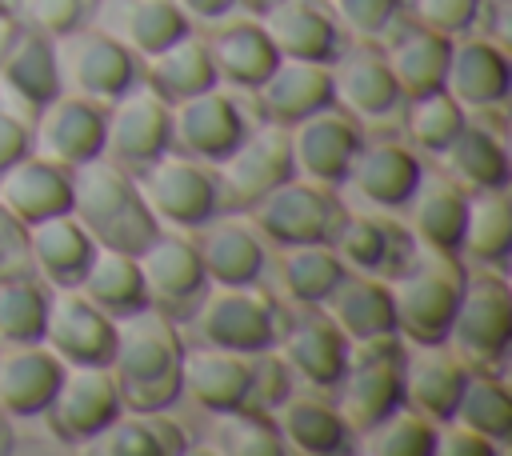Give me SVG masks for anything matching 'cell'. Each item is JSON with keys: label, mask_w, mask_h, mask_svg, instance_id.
<instances>
[{"label": "cell", "mask_w": 512, "mask_h": 456, "mask_svg": "<svg viewBox=\"0 0 512 456\" xmlns=\"http://www.w3.org/2000/svg\"><path fill=\"white\" fill-rule=\"evenodd\" d=\"M404 0H336V16L360 40H380L400 20Z\"/></svg>", "instance_id": "cell-52"}, {"label": "cell", "mask_w": 512, "mask_h": 456, "mask_svg": "<svg viewBox=\"0 0 512 456\" xmlns=\"http://www.w3.org/2000/svg\"><path fill=\"white\" fill-rule=\"evenodd\" d=\"M36 148L48 160H60L68 168L104 156V124H108V108L88 100V96H56L40 116H36Z\"/></svg>", "instance_id": "cell-19"}, {"label": "cell", "mask_w": 512, "mask_h": 456, "mask_svg": "<svg viewBox=\"0 0 512 456\" xmlns=\"http://www.w3.org/2000/svg\"><path fill=\"white\" fill-rule=\"evenodd\" d=\"M0 16H8V20H12V0H0Z\"/></svg>", "instance_id": "cell-60"}, {"label": "cell", "mask_w": 512, "mask_h": 456, "mask_svg": "<svg viewBox=\"0 0 512 456\" xmlns=\"http://www.w3.org/2000/svg\"><path fill=\"white\" fill-rule=\"evenodd\" d=\"M244 136H248L244 108L220 88L172 104V148L180 156H192L200 164H220Z\"/></svg>", "instance_id": "cell-15"}, {"label": "cell", "mask_w": 512, "mask_h": 456, "mask_svg": "<svg viewBox=\"0 0 512 456\" xmlns=\"http://www.w3.org/2000/svg\"><path fill=\"white\" fill-rule=\"evenodd\" d=\"M440 160L444 176H452L464 192H504L512 180V164L500 136H492L480 124H464L456 140L440 152Z\"/></svg>", "instance_id": "cell-40"}, {"label": "cell", "mask_w": 512, "mask_h": 456, "mask_svg": "<svg viewBox=\"0 0 512 456\" xmlns=\"http://www.w3.org/2000/svg\"><path fill=\"white\" fill-rule=\"evenodd\" d=\"M296 176L292 140L284 124L264 120L260 128H248V136L216 164V188H220V212H248L256 200H264L272 188Z\"/></svg>", "instance_id": "cell-6"}, {"label": "cell", "mask_w": 512, "mask_h": 456, "mask_svg": "<svg viewBox=\"0 0 512 456\" xmlns=\"http://www.w3.org/2000/svg\"><path fill=\"white\" fill-rule=\"evenodd\" d=\"M444 88L464 104V108H496L504 104L508 88H512V64H508V48H500L488 36H472L452 44L448 52V72H444Z\"/></svg>", "instance_id": "cell-24"}, {"label": "cell", "mask_w": 512, "mask_h": 456, "mask_svg": "<svg viewBox=\"0 0 512 456\" xmlns=\"http://www.w3.org/2000/svg\"><path fill=\"white\" fill-rule=\"evenodd\" d=\"M480 4H484V0H408L416 24L440 32V36H448V40H456V36H464V32L476 28Z\"/></svg>", "instance_id": "cell-51"}, {"label": "cell", "mask_w": 512, "mask_h": 456, "mask_svg": "<svg viewBox=\"0 0 512 456\" xmlns=\"http://www.w3.org/2000/svg\"><path fill=\"white\" fill-rule=\"evenodd\" d=\"M464 264L460 256L416 248L408 268L388 280L392 312H396V336H404L416 348H432L448 340V324L456 316L460 292H464Z\"/></svg>", "instance_id": "cell-3"}, {"label": "cell", "mask_w": 512, "mask_h": 456, "mask_svg": "<svg viewBox=\"0 0 512 456\" xmlns=\"http://www.w3.org/2000/svg\"><path fill=\"white\" fill-rule=\"evenodd\" d=\"M464 384L468 368L456 356L440 352V344L404 356V408L420 412L432 424H452Z\"/></svg>", "instance_id": "cell-28"}, {"label": "cell", "mask_w": 512, "mask_h": 456, "mask_svg": "<svg viewBox=\"0 0 512 456\" xmlns=\"http://www.w3.org/2000/svg\"><path fill=\"white\" fill-rule=\"evenodd\" d=\"M276 428L284 448L304 452V456H344L356 452V432L340 416V408L316 400V396H288L276 408Z\"/></svg>", "instance_id": "cell-35"}, {"label": "cell", "mask_w": 512, "mask_h": 456, "mask_svg": "<svg viewBox=\"0 0 512 456\" xmlns=\"http://www.w3.org/2000/svg\"><path fill=\"white\" fill-rule=\"evenodd\" d=\"M84 452H96V456H164L148 416H140V412H128V416L120 412L108 428H100L84 444Z\"/></svg>", "instance_id": "cell-49"}, {"label": "cell", "mask_w": 512, "mask_h": 456, "mask_svg": "<svg viewBox=\"0 0 512 456\" xmlns=\"http://www.w3.org/2000/svg\"><path fill=\"white\" fill-rule=\"evenodd\" d=\"M256 92V108L264 120L292 128L296 120L324 112L336 104V88H332V68L328 64H312V60H284L268 72V80Z\"/></svg>", "instance_id": "cell-21"}, {"label": "cell", "mask_w": 512, "mask_h": 456, "mask_svg": "<svg viewBox=\"0 0 512 456\" xmlns=\"http://www.w3.org/2000/svg\"><path fill=\"white\" fill-rule=\"evenodd\" d=\"M248 4H256V8H268V4H276V0H248Z\"/></svg>", "instance_id": "cell-61"}, {"label": "cell", "mask_w": 512, "mask_h": 456, "mask_svg": "<svg viewBox=\"0 0 512 456\" xmlns=\"http://www.w3.org/2000/svg\"><path fill=\"white\" fill-rule=\"evenodd\" d=\"M332 248L344 260V268L376 276V280H392L416 256V236L412 228L388 216H344Z\"/></svg>", "instance_id": "cell-20"}, {"label": "cell", "mask_w": 512, "mask_h": 456, "mask_svg": "<svg viewBox=\"0 0 512 456\" xmlns=\"http://www.w3.org/2000/svg\"><path fill=\"white\" fill-rule=\"evenodd\" d=\"M508 252H512V208H508V196L504 192H468L460 256H468L480 268L504 276Z\"/></svg>", "instance_id": "cell-41"}, {"label": "cell", "mask_w": 512, "mask_h": 456, "mask_svg": "<svg viewBox=\"0 0 512 456\" xmlns=\"http://www.w3.org/2000/svg\"><path fill=\"white\" fill-rule=\"evenodd\" d=\"M136 260L148 288V304L168 320H188L212 284L196 252V240L184 236H156Z\"/></svg>", "instance_id": "cell-13"}, {"label": "cell", "mask_w": 512, "mask_h": 456, "mask_svg": "<svg viewBox=\"0 0 512 456\" xmlns=\"http://www.w3.org/2000/svg\"><path fill=\"white\" fill-rule=\"evenodd\" d=\"M404 356L408 348L396 340V332L348 344V364L332 392L356 436L404 404Z\"/></svg>", "instance_id": "cell-5"}, {"label": "cell", "mask_w": 512, "mask_h": 456, "mask_svg": "<svg viewBox=\"0 0 512 456\" xmlns=\"http://www.w3.org/2000/svg\"><path fill=\"white\" fill-rule=\"evenodd\" d=\"M444 344H452V356L468 372L504 376L512 348V288L500 272H480L464 280Z\"/></svg>", "instance_id": "cell-4"}, {"label": "cell", "mask_w": 512, "mask_h": 456, "mask_svg": "<svg viewBox=\"0 0 512 456\" xmlns=\"http://www.w3.org/2000/svg\"><path fill=\"white\" fill-rule=\"evenodd\" d=\"M276 344L284 364L312 388L332 392L348 364V336L316 308L292 316L284 328H276Z\"/></svg>", "instance_id": "cell-18"}, {"label": "cell", "mask_w": 512, "mask_h": 456, "mask_svg": "<svg viewBox=\"0 0 512 456\" xmlns=\"http://www.w3.org/2000/svg\"><path fill=\"white\" fill-rule=\"evenodd\" d=\"M92 16V0H12V20L44 32L48 40H64L68 32L84 28Z\"/></svg>", "instance_id": "cell-48"}, {"label": "cell", "mask_w": 512, "mask_h": 456, "mask_svg": "<svg viewBox=\"0 0 512 456\" xmlns=\"http://www.w3.org/2000/svg\"><path fill=\"white\" fill-rule=\"evenodd\" d=\"M8 448H12V428H8V420L0 412V452H8Z\"/></svg>", "instance_id": "cell-58"}, {"label": "cell", "mask_w": 512, "mask_h": 456, "mask_svg": "<svg viewBox=\"0 0 512 456\" xmlns=\"http://www.w3.org/2000/svg\"><path fill=\"white\" fill-rule=\"evenodd\" d=\"M8 32H12V20L0 16V52H4V44H8Z\"/></svg>", "instance_id": "cell-59"}, {"label": "cell", "mask_w": 512, "mask_h": 456, "mask_svg": "<svg viewBox=\"0 0 512 456\" xmlns=\"http://www.w3.org/2000/svg\"><path fill=\"white\" fill-rule=\"evenodd\" d=\"M20 276H36L32 248H28V224L16 220L0 204V280H20Z\"/></svg>", "instance_id": "cell-53"}, {"label": "cell", "mask_w": 512, "mask_h": 456, "mask_svg": "<svg viewBox=\"0 0 512 456\" xmlns=\"http://www.w3.org/2000/svg\"><path fill=\"white\" fill-rule=\"evenodd\" d=\"M140 76H144V84L168 108L220 84L216 80V68H212V56H208V44L196 40L192 32H184L180 40H172L168 48H160L156 56H148V68Z\"/></svg>", "instance_id": "cell-37"}, {"label": "cell", "mask_w": 512, "mask_h": 456, "mask_svg": "<svg viewBox=\"0 0 512 456\" xmlns=\"http://www.w3.org/2000/svg\"><path fill=\"white\" fill-rule=\"evenodd\" d=\"M248 368H252V380H248V400H244V408L276 412V408L292 396V368H288L284 356L272 352V348L252 352V356H248Z\"/></svg>", "instance_id": "cell-50"}, {"label": "cell", "mask_w": 512, "mask_h": 456, "mask_svg": "<svg viewBox=\"0 0 512 456\" xmlns=\"http://www.w3.org/2000/svg\"><path fill=\"white\" fill-rule=\"evenodd\" d=\"M28 248H32L36 276L52 280L56 288H76L92 264L96 240L84 232V224L72 212H60L28 224Z\"/></svg>", "instance_id": "cell-31"}, {"label": "cell", "mask_w": 512, "mask_h": 456, "mask_svg": "<svg viewBox=\"0 0 512 456\" xmlns=\"http://www.w3.org/2000/svg\"><path fill=\"white\" fill-rule=\"evenodd\" d=\"M288 140H292L296 172L332 188V184L348 180V168H352V160L364 144V132L348 112H336V104H332L324 112H312V116L296 120Z\"/></svg>", "instance_id": "cell-16"}, {"label": "cell", "mask_w": 512, "mask_h": 456, "mask_svg": "<svg viewBox=\"0 0 512 456\" xmlns=\"http://www.w3.org/2000/svg\"><path fill=\"white\" fill-rule=\"evenodd\" d=\"M204 44H208L216 80H224L232 88H244V92L260 88L268 80V72L280 64V52H276L272 36L264 32V24H252V20L224 24Z\"/></svg>", "instance_id": "cell-33"}, {"label": "cell", "mask_w": 512, "mask_h": 456, "mask_svg": "<svg viewBox=\"0 0 512 456\" xmlns=\"http://www.w3.org/2000/svg\"><path fill=\"white\" fill-rule=\"evenodd\" d=\"M252 224L264 240L292 248V244H332L340 224H344V204L328 184H308V180H284L272 188L264 200L252 208Z\"/></svg>", "instance_id": "cell-7"}, {"label": "cell", "mask_w": 512, "mask_h": 456, "mask_svg": "<svg viewBox=\"0 0 512 456\" xmlns=\"http://www.w3.org/2000/svg\"><path fill=\"white\" fill-rule=\"evenodd\" d=\"M72 216L100 248L132 256H140L160 236V220L144 204L136 176L108 156H92L72 168Z\"/></svg>", "instance_id": "cell-2"}, {"label": "cell", "mask_w": 512, "mask_h": 456, "mask_svg": "<svg viewBox=\"0 0 512 456\" xmlns=\"http://www.w3.org/2000/svg\"><path fill=\"white\" fill-rule=\"evenodd\" d=\"M76 292L84 300H92L100 312H108L112 320L148 308V288H144V276H140V260L132 252H116V248H100V244L92 252L88 272L80 276Z\"/></svg>", "instance_id": "cell-39"}, {"label": "cell", "mask_w": 512, "mask_h": 456, "mask_svg": "<svg viewBox=\"0 0 512 456\" xmlns=\"http://www.w3.org/2000/svg\"><path fill=\"white\" fill-rule=\"evenodd\" d=\"M64 376V360L40 344H12L0 356V412L8 416H40Z\"/></svg>", "instance_id": "cell-29"}, {"label": "cell", "mask_w": 512, "mask_h": 456, "mask_svg": "<svg viewBox=\"0 0 512 456\" xmlns=\"http://www.w3.org/2000/svg\"><path fill=\"white\" fill-rule=\"evenodd\" d=\"M456 424L488 436L492 444H508L512 440V392L504 388L500 376H476L468 372V384L460 392V404H456Z\"/></svg>", "instance_id": "cell-43"}, {"label": "cell", "mask_w": 512, "mask_h": 456, "mask_svg": "<svg viewBox=\"0 0 512 456\" xmlns=\"http://www.w3.org/2000/svg\"><path fill=\"white\" fill-rule=\"evenodd\" d=\"M48 288L36 276L0 280V344H40L48 324Z\"/></svg>", "instance_id": "cell-44"}, {"label": "cell", "mask_w": 512, "mask_h": 456, "mask_svg": "<svg viewBox=\"0 0 512 456\" xmlns=\"http://www.w3.org/2000/svg\"><path fill=\"white\" fill-rule=\"evenodd\" d=\"M248 356L240 352H224L212 344L200 348H184V364H180V392H188L204 412H232L244 408L248 400Z\"/></svg>", "instance_id": "cell-27"}, {"label": "cell", "mask_w": 512, "mask_h": 456, "mask_svg": "<svg viewBox=\"0 0 512 456\" xmlns=\"http://www.w3.org/2000/svg\"><path fill=\"white\" fill-rule=\"evenodd\" d=\"M180 364L184 340L176 320H168L152 304L116 320V348L108 372L128 412H168L180 400Z\"/></svg>", "instance_id": "cell-1"}, {"label": "cell", "mask_w": 512, "mask_h": 456, "mask_svg": "<svg viewBox=\"0 0 512 456\" xmlns=\"http://www.w3.org/2000/svg\"><path fill=\"white\" fill-rule=\"evenodd\" d=\"M420 176H424V164L400 140H372V144L364 140L348 168L352 188L376 208H404Z\"/></svg>", "instance_id": "cell-25"}, {"label": "cell", "mask_w": 512, "mask_h": 456, "mask_svg": "<svg viewBox=\"0 0 512 456\" xmlns=\"http://www.w3.org/2000/svg\"><path fill=\"white\" fill-rule=\"evenodd\" d=\"M360 436V452L368 456H436V424L404 404Z\"/></svg>", "instance_id": "cell-47"}, {"label": "cell", "mask_w": 512, "mask_h": 456, "mask_svg": "<svg viewBox=\"0 0 512 456\" xmlns=\"http://www.w3.org/2000/svg\"><path fill=\"white\" fill-rule=\"evenodd\" d=\"M136 188H140L144 204L152 208V216L164 220V224H172V228L196 232L212 216H220L216 172L208 164L192 160V156L164 152L144 172H136Z\"/></svg>", "instance_id": "cell-8"}, {"label": "cell", "mask_w": 512, "mask_h": 456, "mask_svg": "<svg viewBox=\"0 0 512 456\" xmlns=\"http://www.w3.org/2000/svg\"><path fill=\"white\" fill-rule=\"evenodd\" d=\"M468 124L464 116V104L448 92V88H432V92H420V96H408V112H404V128L412 136L416 148L440 156L456 132Z\"/></svg>", "instance_id": "cell-45"}, {"label": "cell", "mask_w": 512, "mask_h": 456, "mask_svg": "<svg viewBox=\"0 0 512 456\" xmlns=\"http://www.w3.org/2000/svg\"><path fill=\"white\" fill-rule=\"evenodd\" d=\"M104 20H108L104 32L124 40L136 56H156L192 28V20L176 8V0H108Z\"/></svg>", "instance_id": "cell-38"}, {"label": "cell", "mask_w": 512, "mask_h": 456, "mask_svg": "<svg viewBox=\"0 0 512 456\" xmlns=\"http://www.w3.org/2000/svg\"><path fill=\"white\" fill-rule=\"evenodd\" d=\"M196 252L204 260L208 280L240 288V284H256V276L264 272V236L256 232V224L244 220H208L204 228H196Z\"/></svg>", "instance_id": "cell-32"}, {"label": "cell", "mask_w": 512, "mask_h": 456, "mask_svg": "<svg viewBox=\"0 0 512 456\" xmlns=\"http://www.w3.org/2000/svg\"><path fill=\"white\" fill-rule=\"evenodd\" d=\"M344 272L348 268L332 244H292L280 256V284L304 308L324 304V296L344 280Z\"/></svg>", "instance_id": "cell-42"}, {"label": "cell", "mask_w": 512, "mask_h": 456, "mask_svg": "<svg viewBox=\"0 0 512 456\" xmlns=\"http://www.w3.org/2000/svg\"><path fill=\"white\" fill-rule=\"evenodd\" d=\"M120 412H124V404H120V392H116V380L108 368L64 364V376L40 416L60 444H88Z\"/></svg>", "instance_id": "cell-12"}, {"label": "cell", "mask_w": 512, "mask_h": 456, "mask_svg": "<svg viewBox=\"0 0 512 456\" xmlns=\"http://www.w3.org/2000/svg\"><path fill=\"white\" fill-rule=\"evenodd\" d=\"M164 152H172V108L148 84H136L108 104L104 156L112 164L136 176Z\"/></svg>", "instance_id": "cell-11"}, {"label": "cell", "mask_w": 512, "mask_h": 456, "mask_svg": "<svg viewBox=\"0 0 512 456\" xmlns=\"http://www.w3.org/2000/svg\"><path fill=\"white\" fill-rule=\"evenodd\" d=\"M436 452L440 456H496L500 444H492L488 436L464 428V424H448V432H436Z\"/></svg>", "instance_id": "cell-54"}, {"label": "cell", "mask_w": 512, "mask_h": 456, "mask_svg": "<svg viewBox=\"0 0 512 456\" xmlns=\"http://www.w3.org/2000/svg\"><path fill=\"white\" fill-rule=\"evenodd\" d=\"M0 88L16 104V116H40L64 92L56 40L12 20L8 44L0 52Z\"/></svg>", "instance_id": "cell-14"}, {"label": "cell", "mask_w": 512, "mask_h": 456, "mask_svg": "<svg viewBox=\"0 0 512 456\" xmlns=\"http://www.w3.org/2000/svg\"><path fill=\"white\" fill-rule=\"evenodd\" d=\"M0 204L24 224L72 212V168L28 152L0 172Z\"/></svg>", "instance_id": "cell-22"}, {"label": "cell", "mask_w": 512, "mask_h": 456, "mask_svg": "<svg viewBox=\"0 0 512 456\" xmlns=\"http://www.w3.org/2000/svg\"><path fill=\"white\" fill-rule=\"evenodd\" d=\"M244 0H176V8L188 16V20H220L228 12H236Z\"/></svg>", "instance_id": "cell-57"}, {"label": "cell", "mask_w": 512, "mask_h": 456, "mask_svg": "<svg viewBox=\"0 0 512 456\" xmlns=\"http://www.w3.org/2000/svg\"><path fill=\"white\" fill-rule=\"evenodd\" d=\"M28 152H32V128H28V120L16 116V112H8V108H0V172L12 168Z\"/></svg>", "instance_id": "cell-55"}, {"label": "cell", "mask_w": 512, "mask_h": 456, "mask_svg": "<svg viewBox=\"0 0 512 456\" xmlns=\"http://www.w3.org/2000/svg\"><path fill=\"white\" fill-rule=\"evenodd\" d=\"M188 328L200 344L252 356L276 344V308L248 284H220L216 292H204V300L188 316Z\"/></svg>", "instance_id": "cell-10"}, {"label": "cell", "mask_w": 512, "mask_h": 456, "mask_svg": "<svg viewBox=\"0 0 512 456\" xmlns=\"http://www.w3.org/2000/svg\"><path fill=\"white\" fill-rule=\"evenodd\" d=\"M264 32L284 60L332 64L340 56V28L316 0H276L264 8Z\"/></svg>", "instance_id": "cell-26"}, {"label": "cell", "mask_w": 512, "mask_h": 456, "mask_svg": "<svg viewBox=\"0 0 512 456\" xmlns=\"http://www.w3.org/2000/svg\"><path fill=\"white\" fill-rule=\"evenodd\" d=\"M332 88H336V100L348 108V116H360V120H384L400 108L404 92L384 60V52L376 48H348L340 52L332 64Z\"/></svg>", "instance_id": "cell-23"}, {"label": "cell", "mask_w": 512, "mask_h": 456, "mask_svg": "<svg viewBox=\"0 0 512 456\" xmlns=\"http://www.w3.org/2000/svg\"><path fill=\"white\" fill-rule=\"evenodd\" d=\"M44 344L64 364L108 368L112 348H116V320L108 312H100L92 300H84L76 288H60V296H52V304H48Z\"/></svg>", "instance_id": "cell-17"}, {"label": "cell", "mask_w": 512, "mask_h": 456, "mask_svg": "<svg viewBox=\"0 0 512 456\" xmlns=\"http://www.w3.org/2000/svg\"><path fill=\"white\" fill-rule=\"evenodd\" d=\"M216 416L220 420L212 428L208 452H224V456H284L288 452L272 412L232 408V412H216Z\"/></svg>", "instance_id": "cell-46"}, {"label": "cell", "mask_w": 512, "mask_h": 456, "mask_svg": "<svg viewBox=\"0 0 512 456\" xmlns=\"http://www.w3.org/2000/svg\"><path fill=\"white\" fill-rule=\"evenodd\" d=\"M148 424H152V432H156L164 456H180V452H188V436H184V428H180L176 420H168L164 412H148Z\"/></svg>", "instance_id": "cell-56"}, {"label": "cell", "mask_w": 512, "mask_h": 456, "mask_svg": "<svg viewBox=\"0 0 512 456\" xmlns=\"http://www.w3.org/2000/svg\"><path fill=\"white\" fill-rule=\"evenodd\" d=\"M56 60H60V80L76 92V96H88L96 104H112L120 100L128 88L140 84V60L136 52L116 40L112 32L104 28H76L60 40L56 48Z\"/></svg>", "instance_id": "cell-9"}, {"label": "cell", "mask_w": 512, "mask_h": 456, "mask_svg": "<svg viewBox=\"0 0 512 456\" xmlns=\"http://www.w3.org/2000/svg\"><path fill=\"white\" fill-rule=\"evenodd\" d=\"M324 316L352 340H368V336H388L396 332V312H392V292L388 280L376 276H348L324 296Z\"/></svg>", "instance_id": "cell-36"}, {"label": "cell", "mask_w": 512, "mask_h": 456, "mask_svg": "<svg viewBox=\"0 0 512 456\" xmlns=\"http://www.w3.org/2000/svg\"><path fill=\"white\" fill-rule=\"evenodd\" d=\"M408 204H412V236L432 252L460 256L468 192L444 172H424L416 192L408 196Z\"/></svg>", "instance_id": "cell-30"}, {"label": "cell", "mask_w": 512, "mask_h": 456, "mask_svg": "<svg viewBox=\"0 0 512 456\" xmlns=\"http://www.w3.org/2000/svg\"><path fill=\"white\" fill-rule=\"evenodd\" d=\"M388 48H384V60L400 84L404 96H420V92H432V88H444V72H448V52H452V40L408 20V24H392L388 28Z\"/></svg>", "instance_id": "cell-34"}]
</instances>
